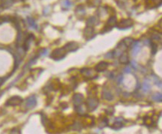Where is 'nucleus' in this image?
Segmentation results:
<instances>
[{
  "instance_id": "nucleus-27",
  "label": "nucleus",
  "mask_w": 162,
  "mask_h": 134,
  "mask_svg": "<svg viewBox=\"0 0 162 134\" xmlns=\"http://www.w3.org/2000/svg\"><path fill=\"white\" fill-rule=\"evenodd\" d=\"M150 44H151V47H152V53L153 55H155V53H157V51H158V45L155 44V43L151 42V41H150Z\"/></svg>"
},
{
  "instance_id": "nucleus-31",
  "label": "nucleus",
  "mask_w": 162,
  "mask_h": 134,
  "mask_svg": "<svg viewBox=\"0 0 162 134\" xmlns=\"http://www.w3.org/2000/svg\"><path fill=\"white\" fill-rule=\"evenodd\" d=\"M8 78L9 76H7V77H0V86H2L4 84V83H5Z\"/></svg>"
},
{
  "instance_id": "nucleus-19",
  "label": "nucleus",
  "mask_w": 162,
  "mask_h": 134,
  "mask_svg": "<svg viewBox=\"0 0 162 134\" xmlns=\"http://www.w3.org/2000/svg\"><path fill=\"white\" fill-rule=\"evenodd\" d=\"M120 62L121 64H123V65H127L129 61V59H128V54L126 53H123L122 55H120Z\"/></svg>"
},
{
  "instance_id": "nucleus-10",
  "label": "nucleus",
  "mask_w": 162,
  "mask_h": 134,
  "mask_svg": "<svg viewBox=\"0 0 162 134\" xmlns=\"http://www.w3.org/2000/svg\"><path fill=\"white\" fill-rule=\"evenodd\" d=\"M37 104V97L34 95H32L25 100V107L28 109H33Z\"/></svg>"
},
{
  "instance_id": "nucleus-3",
  "label": "nucleus",
  "mask_w": 162,
  "mask_h": 134,
  "mask_svg": "<svg viewBox=\"0 0 162 134\" xmlns=\"http://www.w3.org/2000/svg\"><path fill=\"white\" fill-rule=\"evenodd\" d=\"M22 101H23V100H22V97L16 95V96L10 97L5 103V106H17L20 105Z\"/></svg>"
},
{
  "instance_id": "nucleus-35",
  "label": "nucleus",
  "mask_w": 162,
  "mask_h": 134,
  "mask_svg": "<svg viewBox=\"0 0 162 134\" xmlns=\"http://www.w3.org/2000/svg\"><path fill=\"white\" fill-rule=\"evenodd\" d=\"M3 94H4V92H1V93H0V97H2V95H3Z\"/></svg>"
},
{
  "instance_id": "nucleus-13",
  "label": "nucleus",
  "mask_w": 162,
  "mask_h": 134,
  "mask_svg": "<svg viewBox=\"0 0 162 134\" xmlns=\"http://www.w3.org/2000/svg\"><path fill=\"white\" fill-rule=\"evenodd\" d=\"M84 35H85V37L88 41L92 39V38H93L92 35L95 36L94 29H93V27L87 26V28L85 29V31H84Z\"/></svg>"
},
{
  "instance_id": "nucleus-8",
  "label": "nucleus",
  "mask_w": 162,
  "mask_h": 134,
  "mask_svg": "<svg viewBox=\"0 0 162 134\" xmlns=\"http://www.w3.org/2000/svg\"><path fill=\"white\" fill-rule=\"evenodd\" d=\"M80 73L85 76V77H88V78L92 79L93 77H94V78L99 77V76L95 73V71H93V69H92V68H82V69H81Z\"/></svg>"
},
{
  "instance_id": "nucleus-6",
  "label": "nucleus",
  "mask_w": 162,
  "mask_h": 134,
  "mask_svg": "<svg viewBox=\"0 0 162 134\" xmlns=\"http://www.w3.org/2000/svg\"><path fill=\"white\" fill-rule=\"evenodd\" d=\"M127 47L126 46L125 44H123V41H121L120 43H119L117 44V46L116 47L114 51H112L114 57H119L120 55H122L123 53H125V51L127 49Z\"/></svg>"
},
{
  "instance_id": "nucleus-2",
  "label": "nucleus",
  "mask_w": 162,
  "mask_h": 134,
  "mask_svg": "<svg viewBox=\"0 0 162 134\" xmlns=\"http://www.w3.org/2000/svg\"><path fill=\"white\" fill-rule=\"evenodd\" d=\"M134 25V21L132 20V19L128 18V19H123L120 20V22L118 24H116V28L120 30H126V29H130Z\"/></svg>"
},
{
  "instance_id": "nucleus-28",
  "label": "nucleus",
  "mask_w": 162,
  "mask_h": 134,
  "mask_svg": "<svg viewBox=\"0 0 162 134\" xmlns=\"http://www.w3.org/2000/svg\"><path fill=\"white\" fill-rule=\"evenodd\" d=\"M114 108L113 106H109L108 109H105V112H106L107 115H109V116H112L114 113Z\"/></svg>"
},
{
  "instance_id": "nucleus-1",
  "label": "nucleus",
  "mask_w": 162,
  "mask_h": 134,
  "mask_svg": "<svg viewBox=\"0 0 162 134\" xmlns=\"http://www.w3.org/2000/svg\"><path fill=\"white\" fill-rule=\"evenodd\" d=\"M67 52L65 49L63 48H57L55 49L51 53L50 58L52 59L55 60V61H61V60L64 59L67 56Z\"/></svg>"
},
{
  "instance_id": "nucleus-22",
  "label": "nucleus",
  "mask_w": 162,
  "mask_h": 134,
  "mask_svg": "<svg viewBox=\"0 0 162 134\" xmlns=\"http://www.w3.org/2000/svg\"><path fill=\"white\" fill-rule=\"evenodd\" d=\"M72 6V2L69 0H64L62 2V9L63 10H68Z\"/></svg>"
},
{
  "instance_id": "nucleus-11",
  "label": "nucleus",
  "mask_w": 162,
  "mask_h": 134,
  "mask_svg": "<svg viewBox=\"0 0 162 134\" xmlns=\"http://www.w3.org/2000/svg\"><path fill=\"white\" fill-rule=\"evenodd\" d=\"M108 66H109V63L105 61H102L96 65V67H95V71H96V72H99V73H100V72H104L108 69Z\"/></svg>"
},
{
  "instance_id": "nucleus-32",
  "label": "nucleus",
  "mask_w": 162,
  "mask_h": 134,
  "mask_svg": "<svg viewBox=\"0 0 162 134\" xmlns=\"http://www.w3.org/2000/svg\"><path fill=\"white\" fill-rule=\"evenodd\" d=\"M132 67L134 68V69H135V70L137 69V67H138V65H137V62H136L135 61H132Z\"/></svg>"
},
{
  "instance_id": "nucleus-9",
  "label": "nucleus",
  "mask_w": 162,
  "mask_h": 134,
  "mask_svg": "<svg viewBox=\"0 0 162 134\" xmlns=\"http://www.w3.org/2000/svg\"><path fill=\"white\" fill-rule=\"evenodd\" d=\"M34 35L33 34H29L27 35V37L25 38L22 48L23 49V50L25 51V53H26V52L29 49L31 44H32V41H34Z\"/></svg>"
},
{
  "instance_id": "nucleus-17",
  "label": "nucleus",
  "mask_w": 162,
  "mask_h": 134,
  "mask_svg": "<svg viewBox=\"0 0 162 134\" xmlns=\"http://www.w3.org/2000/svg\"><path fill=\"white\" fill-rule=\"evenodd\" d=\"M132 46H133V48H132V55L133 56H136L140 50V42L139 41H134L133 44H132Z\"/></svg>"
},
{
  "instance_id": "nucleus-26",
  "label": "nucleus",
  "mask_w": 162,
  "mask_h": 134,
  "mask_svg": "<svg viewBox=\"0 0 162 134\" xmlns=\"http://www.w3.org/2000/svg\"><path fill=\"white\" fill-rule=\"evenodd\" d=\"M75 109H76V112H77L78 114L81 115V116L85 115V109H84V107H82V105L75 106Z\"/></svg>"
},
{
  "instance_id": "nucleus-34",
  "label": "nucleus",
  "mask_w": 162,
  "mask_h": 134,
  "mask_svg": "<svg viewBox=\"0 0 162 134\" xmlns=\"http://www.w3.org/2000/svg\"><path fill=\"white\" fill-rule=\"evenodd\" d=\"M105 57H108V58H114L113 53H112V52H110V53H108V54L105 56Z\"/></svg>"
},
{
  "instance_id": "nucleus-38",
  "label": "nucleus",
  "mask_w": 162,
  "mask_h": 134,
  "mask_svg": "<svg viewBox=\"0 0 162 134\" xmlns=\"http://www.w3.org/2000/svg\"><path fill=\"white\" fill-rule=\"evenodd\" d=\"M22 1H25V0H22Z\"/></svg>"
},
{
  "instance_id": "nucleus-21",
  "label": "nucleus",
  "mask_w": 162,
  "mask_h": 134,
  "mask_svg": "<svg viewBox=\"0 0 162 134\" xmlns=\"http://www.w3.org/2000/svg\"><path fill=\"white\" fill-rule=\"evenodd\" d=\"M151 88V85L149 82L146 81L144 82L143 83V85H142V91L144 92V93H148L149 91H150Z\"/></svg>"
},
{
  "instance_id": "nucleus-24",
  "label": "nucleus",
  "mask_w": 162,
  "mask_h": 134,
  "mask_svg": "<svg viewBox=\"0 0 162 134\" xmlns=\"http://www.w3.org/2000/svg\"><path fill=\"white\" fill-rule=\"evenodd\" d=\"M152 99L155 102H161L162 101V96L161 93H155L152 96Z\"/></svg>"
},
{
  "instance_id": "nucleus-18",
  "label": "nucleus",
  "mask_w": 162,
  "mask_h": 134,
  "mask_svg": "<svg viewBox=\"0 0 162 134\" xmlns=\"http://www.w3.org/2000/svg\"><path fill=\"white\" fill-rule=\"evenodd\" d=\"M116 121L114 123V125L112 126V129L114 130H120L122 127H123V124L122 123V121H123V119L122 118V120H120L119 118H116Z\"/></svg>"
},
{
  "instance_id": "nucleus-7",
  "label": "nucleus",
  "mask_w": 162,
  "mask_h": 134,
  "mask_svg": "<svg viewBox=\"0 0 162 134\" xmlns=\"http://www.w3.org/2000/svg\"><path fill=\"white\" fill-rule=\"evenodd\" d=\"M79 48V44L76 41H70V42L67 43L64 47V49H65L67 53H73L76 52Z\"/></svg>"
},
{
  "instance_id": "nucleus-33",
  "label": "nucleus",
  "mask_w": 162,
  "mask_h": 134,
  "mask_svg": "<svg viewBox=\"0 0 162 134\" xmlns=\"http://www.w3.org/2000/svg\"><path fill=\"white\" fill-rule=\"evenodd\" d=\"M124 71H125V73H131V68H129V67L127 66L126 68L124 69Z\"/></svg>"
},
{
  "instance_id": "nucleus-5",
  "label": "nucleus",
  "mask_w": 162,
  "mask_h": 134,
  "mask_svg": "<svg viewBox=\"0 0 162 134\" xmlns=\"http://www.w3.org/2000/svg\"><path fill=\"white\" fill-rule=\"evenodd\" d=\"M116 25V18L115 16H112V17H110L106 23V25L103 29V31L101 33H105L107 32H109V31L112 30L114 27H115Z\"/></svg>"
},
{
  "instance_id": "nucleus-29",
  "label": "nucleus",
  "mask_w": 162,
  "mask_h": 134,
  "mask_svg": "<svg viewBox=\"0 0 162 134\" xmlns=\"http://www.w3.org/2000/svg\"><path fill=\"white\" fill-rule=\"evenodd\" d=\"M48 54V49H42L40 53H39V56H45Z\"/></svg>"
},
{
  "instance_id": "nucleus-23",
  "label": "nucleus",
  "mask_w": 162,
  "mask_h": 134,
  "mask_svg": "<svg viewBox=\"0 0 162 134\" xmlns=\"http://www.w3.org/2000/svg\"><path fill=\"white\" fill-rule=\"evenodd\" d=\"M122 41L123 42V44H125L127 47H128L132 46L135 41H134V39L132 38V37H126V38H124Z\"/></svg>"
},
{
  "instance_id": "nucleus-37",
  "label": "nucleus",
  "mask_w": 162,
  "mask_h": 134,
  "mask_svg": "<svg viewBox=\"0 0 162 134\" xmlns=\"http://www.w3.org/2000/svg\"><path fill=\"white\" fill-rule=\"evenodd\" d=\"M2 7V3H1V2H0V8Z\"/></svg>"
},
{
  "instance_id": "nucleus-14",
  "label": "nucleus",
  "mask_w": 162,
  "mask_h": 134,
  "mask_svg": "<svg viewBox=\"0 0 162 134\" xmlns=\"http://www.w3.org/2000/svg\"><path fill=\"white\" fill-rule=\"evenodd\" d=\"M76 14L79 18V17H83L86 14V11H85V8L83 5H79L76 8Z\"/></svg>"
},
{
  "instance_id": "nucleus-20",
  "label": "nucleus",
  "mask_w": 162,
  "mask_h": 134,
  "mask_svg": "<svg viewBox=\"0 0 162 134\" xmlns=\"http://www.w3.org/2000/svg\"><path fill=\"white\" fill-rule=\"evenodd\" d=\"M27 22L29 23V25H30V27L33 28L34 29H37L38 26H37V23H36L34 19H33L32 17H27Z\"/></svg>"
},
{
  "instance_id": "nucleus-4",
  "label": "nucleus",
  "mask_w": 162,
  "mask_h": 134,
  "mask_svg": "<svg viewBox=\"0 0 162 134\" xmlns=\"http://www.w3.org/2000/svg\"><path fill=\"white\" fill-rule=\"evenodd\" d=\"M86 105L90 112L94 111L98 107L99 100L96 97H88L86 100Z\"/></svg>"
},
{
  "instance_id": "nucleus-25",
  "label": "nucleus",
  "mask_w": 162,
  "mask_h": 134,
  "mask_svg": "<svg viewBox=\"0 0 162 134\" xmlns=\"http://www.w3.org/2000/svg\"><path fill=\"white\" fill-rule=\"evenodd\" d=\"M1 3H2V7L8 8L11 6L12 4H13V1L12 0H3Z\"/></svg>"
},
{
  "instance_id": "nucleus-30",
  "label": "nucleus",
  "mask_w": 162,
  "mask_h": 134,
  "mask_svg": "<svg viewBox=\"0 0 162 134\" xmlns=\"http://www.w3.org/2000/svg\"><path fill=\"white\" fill-rule=\"evenodd\" d=\"M116 82H117V84H118V85L121 84L122 82H123V75L122 74L119 75V76L116 78Z\"/></svg>"
},
{
  "instance_id": "nucleus-16",
  "label": "nucleus",
  "mask_w": 162,
  "mask_h": 134,
  "mask_svg": "<svg viewBox=\"0 0 162 134\" xmlns=\"http://www.w3.org/2000/svg\"><path fill=\"white\" fill-rule=\"evenodd\" d=\"M102 97L105 100H108V101H112L114 99V95H112V93L110 91L104 89L102 91Z\"/></svg>"
},
{
  "instance_id": "nucleus-15",
  "label": "nucleus",
  "mask_w": 162,
  "mask_h": 134,
  "mask_svg": "<svg viewBox=\"0 0 162 134\" xmlns=\"http://www.w3.org/2000/svg\"><path fill=\"white\" fill-rule=\"evenodd\" d=\"M99 24L98 19L96 17H90L87 20V26L89 27H93L95 25H97Z\"/></svg>"
},
{
  "instance_id": "nucleus-12",
  "label": "nucleus",
  "mask_w": 162,
  "mask_h": 134,
  "mask_svg": "<svg viewBox=\"0 0 162 134\" xmlns=\"http://www.w3.org/2000/svg\"><path fill=\"white\" fill-rule=\"evenodd\" d=\"M84 100H85V97L81 94H76L73 95V101L75 106L82 105L84 104Z\"/></svg>"
},
{
  "instance_id": "nucleus-36",
  "label": "nucleus",
  "mask_w": 162,
  "mask_h": 134,
  "mask_svg": "<svg viewBox=\"0 0 162 134\" xmlns=\"http://www.w3.org/2000/svg\"><path fill=\"white\" fill-rule=\"evenodd\" d=\"M13 2H19V1H20V0H12Z\"/></svg>"
}]
</instances>
